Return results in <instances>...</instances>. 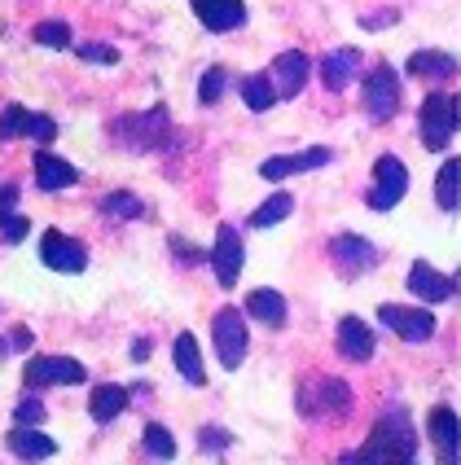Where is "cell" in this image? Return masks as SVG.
<instances>
[{"instance_id":"obj_1","label":"cell","mask_w":461,"mask_h":465,"mask_svg":"<svg viewBox=\"0 0 461 465\" xmlns=\"http://www.w3.org/2000/svg\"><path fill=\"white\" fill-rule=\"evenodd\" d=\"M413 457H417V430L409 426L405 409H391L374 426L369 443L360 452H347V461H413Z\"/></svg>"},{"instance_id":"obj_2","label":"cell","mask_w":461,"mask_h":465,"mask_svg":"<svg viewBox=\"0 0 461 465\" xmlns=\"http://www.w3.org/2000/svg\"><path fill=\"white\" fill-rule=\"evenodd\" d=\"M211 342H215V356L225 369H237L246 361V347H251V334H246V321H242V308H220L215 321H211Z\"/></svg>"},{"instance_id":"obj_3","label":"cell","mask_w":461,"mask_h":465,"mask_svg":"<svg viewBox=\"0 0 461 465\" xmlns=\"http://www.w3.org/2000/svg\"><path fill=\"white\" fill-rule=\"evenodd\" d=\"M457 93H431L426 102H422V141H426V150H444L448 141H453V132H457Z\"/></svg>"},{"instance_id":"obj_4","label":"cell","mask_w":461,"mask_h":465,"mask_svg":"<svg viewBox=\"0 0 461 465\" xmlns=\"http://www.w3.org/2000/svg\"><path fill=\"white\" fill-rule=\"evenodd\" d=\"M88 369L71 356H31L26 361V382L31 387H79Z\"/></svg>"},{"instance_id":"obj_5","label":"cell","mask_w":461,"mask_h":465,"mask_svg":"<svg viewBox=\"0 0 461 465\" xmlns=\"http://www.w3.org/2000/svg\"><path fill=\"white\" fill-rule=\"evenodd\" d=\"M405 193H409V172H405V163H400V158H391V154H383L378 163H374V193H369V207L391 211Z\"/></svg>"},{"instance_id":"obj_6","label":"cell","mask_w":461,"mask_h":465,"mask_svg":"<svg viewBox=\"0 0 461 465\" xmlns=\"http://www.w3.org/2000/svg\"><path fill=\"white\" fill-rule=\"evenodd\" d=\"M242 263H246V251H242V237L233 224H220L215 232V246H211V268H215V282L233 290L237 277H242Z\"/></svg>"},{"instance_id":"obj_7","label":"cell","mask_w":461,"mask_h":465,"mask_svg":"<svg viewBox=\"0 0 461 465\" xmlns=\"http://www.w3.org/2000/svg\"><path fill=\"white\" fill-rule=\"evenodd\" d=\"M365 110L374 114V119H391L396 110H400V79L391 66H374L369 79H365Z\"/></svg>"},{"instance_id":"obj_8","label":"cell","mask_w":461,"mask_h":465,"mask_svg":"<svg viewBox=\"0 0 461 465\" xmlns=\"http://www.w3.org/2000/svg\"><path fill=\"white\" fill-rule=\"evenodd\" d=\"M40 259L49 263L53 272H84L88 268V251L79 246L75 237H66V232H45L40 237Z\"/></svg>"},{"instance_id":"obj_9","label":"cell","mask_w":461,"mask_h":465,"mask_svg":"<svg viewBox=\"0 0 461 465\" xmlns=\"http://www.w3.org/2000/svg\"><path fill=\"white\" fill-rule=\"evenodd\" d=\"M378 321H383L391 334H400L405 342H426V338L436 334V316L431 312H417V308H396V303H386L378 312Z\"/></svg>"},{"instance_id":"obj_10","label":"cell","mask_w":461,"mask_h":465,"mask_svg":"<svg viewBox=\"0 0 461 465\" xmlns=\"http://www.w3.org/2000/svg\"><path fill=\"white\" fill-rule=\"evenodd\" d=\"M330 259L338 263V272H347V277H360V272H369L374 263H378V251L356 237V232H343V237H334L330 242Z\"/></svg>"},{"instance_id":"obj_11","label":"cell","mask_w":461,"mask_h":465,"mask_svg":"<svg viewBox=\"0 0 461 465\" xmlns=\"http://www.w3.org/2000/svg\"><path fill=\"white\" fill-rule=\"evenodd\" d=\"M330 158H334L330 145H312V150H299V154L268 158V163L259 167V176H264V181H286V176H299V172H316V167H326Z\"/></svg>"},{"instance_id":"obj_12","label":"cell","mask_w":461,"mask_h":465,"mask_svg":"<svg viewBox=\"0 0 461 465\" xmlns=\"http://www.w3.org/2000/svg\"><path fill=\"white\" fill-rule=\"evenodd\" d=\"M307 71H312V62H307V53L299 49H290L282 53L277 62H273V71H268V79H273V88H277V97H299L304 93V84H307Z\"/></svg>"},{"instance_id":"obj_13","label":"cell","mask_w":461,"mask_h":465,"mask_svg":"<svg viewBox=\"0 0 461 465\" xmlns=\"http://www.w3.org/2000/svg\"><path fill=\"white\" fill-rule=\"evenodd\" d=\"M374 347H378V338H374V330H369L360 316L338 321V356H343V361H352V364L374 361Z\"/></svg>"},{"instance_id":"obj_14","label":"cell","mask_w":461,"mask_h":465,"mask_svg":"<svg viewBox=\"0 0 461 465\" xmlns=\"http://www.w3.org/2000/svg\"><path fill=\"white\" fill-rule=\"evenodd\" d=\"M163 132H167V114H163V110L119 119V136H124L128 145H136V150H154V145H163Z\"/></svg>"},{"instance_id":"obj_15","label":"cell","mask_w":461,"mask_h":465,"mask_svg":"<svg viewBox=\"0 0 461 465\" xmlns=\"http://www.w3.org/2000/svg\"><path fill=\"white\" fill-rule=\"evenodd\" d=\"M189 5H194V14H198V23L206 31H237L246 23V5L242 0H189Z\"/></svg>"},{"instance_id":"obj_16","label":"cell","mask_w":461,"mask_h":465,"mask_svg":"<svg viewBox=\"0 0 461 465\" xmlns=\"http://www.w3.org/2000/svg\"><path fill=\"white\" fill-rule=\"evenodd\" d=\"M409 290H413V299L444 303V299L457 294V277H444V272H436L431 263H413L409 268Z\"/></svg>"},{"instance_id":"obj_17","label":"cell","mask_w":461,"mask_h":465,"mask_svg":"<svg viewBox=\"0 0 461 465\" xmlns=\"http://www.w3.org/2000/svg\"><path fill=\"white\" fill-rule=\"evenodd\" d=\"M426 430H431V440L439 448V461H457V435H461L457 409L439 404L436 413H431V421H426Z\"/></svg>"},{"instance_id":"obj_18","label":"cell","mask_w":461,"mask_h":465,"mask_svg":"<svg viewBox=\"0 0 461 465\" xmlns=\"http://www.w3.org/2000/svg\"><path fill=\"white\" fill-rule=\"evenodd\" d=\"M9 452H14V457H31V461H45V457H53V452H57V443H53L40 426H26V421H18V426L9 430Z\"/></svg>"},{"instance_id":"obj_19","label":"cell","mask_w":461,"mask_h":465,"mask_svg":"<svg viewBox=\"0 0 461 465\" xmlns=\"http://www.w3.org/2000/svg\"><path fill=\"white\" fill-rule=\"evenodd\" d=\"M79 181V172L66 163V158H57V154H45L35 158V189L40 193H53V189H66V184H75Z\"/></svg>"},{"instance_id":"obj_20","label":"cell","mask_w":461,"mask_h":465,"mask_svg":"<svg viewBox=\"0 0 461 465\" xmlns=\"http://www.w3.org/2000/svg\"><path fill=\"white\" fill-rule=\"evenodd\" d=\"M409 75H422V79H448V75H457V57H453V53H436V49L413 53V57H409Z\"/></svg>"},{"instance_id":"obj_21","label":"cell","mask_w":461,"mask_h":465,"mask_svg":"<svg viewBox=\"0 0 461 465\" xmlns=\"http://www.w3.org/2000/svg\"><path fill=\"white\" fill-rule=\"evenodd\" d=\"M246 312H251V316H259L264 325H286V299L277 294V290H268V285L251 290V299H246Z\"/></svg>"},{"instance_id":"obj_22","label":"cell","mask_w":461,"mask_h":465,"mask_svg":"<svg viewBox=\"0 0 461 465\" xmlns=\"http://www.w3.org/2000/svg\"><path fill=\"white\" fill-rule=\"evenodd\" d=\"M356 62H360V53L356 49H334L326 62H321V79H326V88H347V75L356 71Z\"/></svg>"},{"instance_id":"obj_23","label":"cell","mask_w":461,"mask_h":465,"mask_svg":"<svg viewBox=\"0 0 461 465\" xmlns=\"http://www.w3.org/2000/svg\"><path fill=\"white\" fill-rule=\"evenodd\" d=\"M128 409V391L115 387V382H105V387L93 391V404H88V413L97 417V421H115V417Z\"/></svg>"},{"instance_id":"obj_24","label":"cell","mask_w":461,"mask_h":465,"mask_svg":"<svg viewBox=\"0 0 461 465\" xmlns=\"http://www.w3.org/2000/svg\"><path fill=\"white\" fill-rule=\"evenodd\" d=\"M172 351H176V369H180V378H185V382H194V387H198V382H206L203 361H198V338H194V334H180Z\"/></svg>"},{"instance_id":"obj_25","label":"cell","mask_w":461,"mask_h":465,"mask_svg":"<svg viewBox=\"0 0 461 465\" xmlns=\"http://www.w3.org/2000/svg\"><path fill=\"white\" fill-rule=\"evenodd\" d=\"M436 203H439L444 211H457V203H461V163H457V158H448V163L439 167Z\"/></svg>"},{"instance_id":"obj_26","label":"cell","mask_w":461,"mask_h":465,"mask_svg":"<svg viewBox=\"0 0 461 465\" xmlns=\"http://www.w3.org/2000/svg\"><path fill=\"white\" fill-rule=\"evenodd\" d=\"M312 413H330V417H347L352 413V391L343 382H321V400L307 404Z\"/></svg>"},{"instance_id":"obj_27","label":"cell","mask_w":461,"mask_h":465,"mask_svg":"<svg viewBox=\"0 0 461 465\" xmlns=\"http://www.w3.org/2000/svg\"><path fill=\"white\" fill-rule=\"evenodd\" d=\"M242 102L251 105V110H268V105L277 102V88H273V79L268 75H246L242 79Z\"/></svg>"},{"instance_id":"obj_28","label":"cell","mask_w":461,"mask_h":465,"mask_svg":"<svg viewBox=\"0 0 461 465\" xmlns=\"http://www.w3.org/2000/svg\"><path fill=\"white\" fill-rule=\"evenodd\" d=\"M290 211H295V198H290V193H273V198L251 215V229H273V224H282Z\"/></svg>"},{"instance_id":"obj_29","label":"cell","mask_w":461,"mask_h":465,"mask_svg":"<svg viewBox=\"0 0 461 465\" xmlns=\"http://www.w3.org/2000/svg\"><path fill=\"white\" fill-rule=\"evenodd\" d=\"M145 452H150V457H158V461H167V457H176V440H172V430H167V426H158V421H154V426H145Z\"/></svg>"},{"instance_id":"obj_30","label":"cell","mask_w":461,"mask_h":465,"mask_svg":"<svg viewBox=\"0 0 461 465\" xmlns=\"http://www.w3.org/2000/svg\"><path fill=\"white\" fill-rule=\"evenodd\" d=\"M26 119H31V110H23V105H5V110H0V141L26 136Z\"/></svg>"},{"instance_id":"obj_31","label":"cell","mask_w":461,"mask_h":465,"mask_svg":"<svg viewBox=\"0 0 461 465\" xmlns=\"http://www.w3.org/2000/svg\"><path fill=\"white\" fill-rule=\"evenodd\" d=\"M35 40L49 45V49H66V45H71V26L66 23H40L35 26Z\"/></svg>"},{"instance_id":"obj_32","label":"cell","mask_w":461,"mask_h":465,"mask_svg":"<svg viewBox=\"0 0 461 465\" xmlns=\"http://www.w3.org/2000/svg\"><path fill=\"white\" fill-rule=\"evenodd\" d=\"M225 79H229V75H225V66H211V71L203 75V84H198V97H203L206 105L220 102V93H225Z\"/></svg>"},{"instance_id":"obj_33","label":"cell","mask_w":461,"mask_h":465,"mask_svg":"<svg viewBox=\"0 0 461 465\" xmlns=\"http://www.w3.org/2000/svg\"><path fill=\"white\" fill-rule=\"evenodd\" d=\"M105 211L119 215V220H136V215H141V203H136V193H110V198H105Z\"/></svg>"},{"instance_id":"obj_34","label":"cell","mask_w":461,"mask_h":465,"mask_svg":"<svg viewBox=\"0 0 461 465\" xmlns=\"http://www.w3.org/2000/svg\"><path fill=\"white\" fill-rule=\"evenodd\" d=\"M26 136L53 141V136H57V119H53V114H31V119H26Z\"/></svg>"},{"instance_id":"obj_35","label":"cell","mask_w":461,"mask_h":465,"mask_svg":"<svg viewBox=\"0 0 461 465\" xmlns=\"http://www.w3.org/2000/svg\"><path fill=\"white\" fill-rule=\"evenodd\" d=\"M79 57H84V62H105V66H115V62H119V53L110 49V45H84Z\"/></svg>"},{"instance_id":"obj_36","label":"cell","mask_w":461,"mask_h":465,"mask_svg":"<svg viewBox=\"0 0 461 465\" xmlns=\"http://www.w3.org/2000/svg\"><path fill=\"white\" fill-rule=\"evenodd\" d=\"M26 229H31V224H26L23 215H9V220H0V232H5V242H23Z\"/></svg>"},{"instance_id":"obj_37","label":"cell","mask_w":461,"mask_h":465,"mask_svg":"<svg viewBox=\"0 0 461 465\" xmlns=\"http://www.w3.org/2000/svg\"><path fill=\"white\" fill-rule=\"evenodd\" d=\"M18 421L40 426V421H45V404H40V400H23V404H18Z\"/></svg>"},{"instance_id":"obj_38","label":"cell","mask_w":461,"mask_h":465,"mask_svg":"<svg viewBox=\"0 0 461 465\" xmlns=\"http://www.w3.org/2000/svg\"><path fill=\"white\" fill-rule=\"evenodd\" d=\"M206 448L225 452V448H229V430H220V426H211V430H203V452H206Z\"/></svg>"},{"instance_id":"obj_39","label":"cell","mask_w":461,"mask_h":465,"mask_svg":"<svg viewBox=\"0 0 461 465\" xmlns=\"http://www.w3.org/2000/svg\"><path fill=\"white\" fill-rule=\"evenodd\" d=\"M14 207H18V184H5V189H0V220H9Z\"/></svg>"},{"instance_id":"obj_40","label":"cell","mask_w":461,"mask_h":465,"mask_svg":"<svg viewBox=\"0 0 461 465\" xmlns=\"http://www.w3.org/2000/svg\"><path fill=\"white\" fill-rule=\"evenodd\" d=\"M132 361H150V342H132Z\"/></svg>"}]
</instances>
